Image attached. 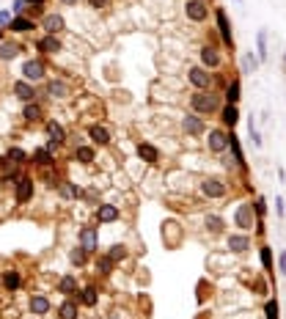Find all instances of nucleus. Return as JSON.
<instances>
[{
	"mask_svg": "<svg viewBox=\"0 0 286 319\" xmlns=\"http://www.w3.org/2000/svg\"><path fill=\"white\" fill-rule=\"evenodd\" d=\"M85 259H88V253H85V250L80 248V245L69 250V262L74 264V267H83V264H85Z\"/></svg>",
	"mask_w": 286,
	"mask_h": 319,
	"instance_id": "38",
	"label": "nucleus"
},
{
	"mask_svg": "<svg viewBox=\"0 0 286 319\" xmlns=\"http://www.w3.org/2000/svg\"><path fill=\"white\" fill-rule=\"evenodd\" d=\"M242 97V85H240V80H231V83L226 85V105H237Z\"/></svg>",
	"mask_w": 286,
	"mask_h": 319,
	"instance_id": "27",
	"label": "nucleus"
},
{
	"mask_svg": "<svg viewBox=\"0 0 286 319\" xmlns=\"http://www.w3.org/2000/svg\"><path fill=\"white\" fill-rule=\"evenodd\" d=\"M74 160H80L83 165L94 162V146H77L74 149Z\"/></svg>",
	"mask_w": 286,
	"mask_h": 319,
	"instance_id": "36",
	"label": "nucleus"
},
{
	"mask_svg": "<svg viewBox=\"0 0 286 319\" xmlns=\"http://www.w3.org/2000/svg\"><path fill=\"white\" fill-rule=\"evenodd\" d=\"M58 3H61V6H77L80 0H58Z\"/></svg>",
	"mask_w": 286,
	"mask_h": 319,
	"instance_id": "52",
	"label": "nucleus"
},
{
	"mask_svg": "<svg viewBox=\"0 0 286 319\" xmlns=\"http://www.w3.org/2000/svg\"><path fill=\"white\" fill-rule=\"evenodd\" d=\"M119 207L116 204H99L97 207V220L99 223H113V220H119Z\"/></svg>",
	"mask_w": 286,
	"mask_h": 319,
	"instance_id": "16",
	"label": "nucleus"
},
{
	"mask_svg": "<svg viewBox=\"0 0 286 319\" xmlns=\"http://www.w3.org/2000/svg\"><path fill=\"white\" fill-rule=\"evenodd\" d=\"M228 248L234 250V253H245V250L250 248V237L248 234H231L228 237Z\"/></svg>",
	"mask_w": 286,
	"mask_h": 319,
	"instance_id": "20",
	"label": "nucleus"
},
{
	"mask_svg": "<svg viewBox=\"0 0 286 319\" xmlns=\"http://www.w3.org/2000/svg\"><path fill=\"white\" fill-rule=\"evenodd\" d=\"M44 74H47V69H44L42 61H25L22 64V80H28L33 85H36L39 80H44Z\"/></svg>",
	"mask_w": 286,
	"mask_h": 319,
	"instance_id": "4",
	"label": "nucleus"
},
{
	"mask_svg": "<svg viewBox=\"0 0 286 319\" xmlns=\"http://www.w3.org/2000/svg\"><path fill=\"white\" fill-rule=\"evenodd\" d=\"M275 212H278V218H283V198L281 195H275Z\"/></svg>",
	"mask_w": 286,
	"mask_h": 319,
	"instance_id": "49",
	"label": "nucleus"
},
{
	"mask_svg": "<svg viewBox=\"0 0 286 319\" xmlns=\"http://www.w3.org/2000/svg\"><path fill=\"white\" fill-rule=\"evenodd\" d=\"M264 314H267V319H278V303H275V300H270V303H267V308H264Z\"/></svg>",
	"mask_w": 286,
	"mask_h": 319,
	"instance_id": "43",
	"label": "nucleus"
},
{
	"mask_svg": "<svg viewBox=\"0 0 286 319\" xmlns=\"http://www.w3.org/2000/svg\"><path fill=\"white\" fill-rule=\"evenodd\" d=\"M234 223L242 228V231H250V228L256 226L253 223V207H250V204H240L237 212H234Z\"/></svg>",
	"mask_w": 286,
	"mask_h": 319,
	"instance_id": "6",
	"label": "nucleus"
},
{
	"mask_svg": "<svg viewBox=\"0 0 286 319\" xmlns=\"http://www.w3.org/2000/svg\"><path fill=\"white\" fill-rule=\"evenodd\" d=\"M97 300H99V295H97V289H94V286H85V289H80V303H83V305H88V308H94V305H97Z\"/></svg>",
	"mask_w": 286,
	"mask_h": 319,
	"instance_id": "34",
	"label": "nucleus"
},
{
	"mask_svg": "<svg viewBox=\"0 0 286 319\" xmlns=\"http://www.w3.org/2000/svg\"><path fill=\"white\" fill-rule=\"evenodd\" d=\"M19 55V44L14 42H0V61H14Z\"/></svg>",
	"mask_w": 286,
	"mask_h": 319,
	"instance_id": "31",
	"label": "nucleus"
},
{
	"mask_svg": "<svg viewBox=\"0 0 286 319\" xmlns=\"http://www.w3.org/2000/svg\"><path fill=\"white\" fill-rule=\"evenodd\" d=\"M107 256H110L113 262H121V259L127 256V248H124V245H113L110 250H107Z\"/></svg>",
	"mask_w": 286,
	"mask_h": 319,
	"instance_id": "42",
	"label": "nucleus"
},
{
	"mask_svg": "<svg viewBox=\"0 0 286 319\" xmlns=\"http://www.w3.org/2000/svg\"><path fill=\"white\" fill-rule=\"evenodd\" d=\"M185 17L190 22H204L209 17V6L204 0H187L185 3Z\"/></svg>",
	"mask_w": 286,
	"mask_h": 319,
	"instance_id": "3",
	"label": "nucleus"
},
{
	"mask_svg": "<svg viewBox=\"0 0 286 319\" xmlns=\"http://www.w3.org/2000/svg\"><path fill=\"white\" fill-rule=\"evenodd\" d=\"M250 207L256 209L259 218H264V212H267V204H264V198H256V204H250Z\"/></svg>",
	"mask_w": 286,
	"mask_h": 319,
	"instance_id": "44",
	"label": "nucleus"
},
{
	"mask_svg": "<svg viewBox=\"0 0 286 319\" xmlns=\"http://www.w3.org/2000/svg\"><path fill=\"white\" fill-rule=\"evenodd\" d=\"M6 157H9V162H28V154L22 152V149H9V154H6Z\"/></svg>",
	"mask_w": 286,
	"mask_h": 319,
	"instance_id": "41",
	"label": "nucleus"
},
{
	"mask_svg": "<svg viewBox=\"0 0 286 319\" xmlns=\"http://www.w3.org/2000/svg\"><path fill=\"white\" fill-rule=\"evenodd\" d=\"M42 28H44V33H50V36H58V33L66 28V19L61 14H44Z\"/></svg>",
	"mask_w": 286,
	"mask_h": 319,
	"instance_id": "12",
	"label": "nucleus"
},
{
	"mask_svg": "<svg viewBox=\"0 0 286 319\" xmlns=\"http://www.w3.org/2000/svg\"><path fill=\"white\" fill-rule=\"evenodd\" d=\"M11 22V11H0V25H9Z\"/></svg>",
	"mask_w": 286,
	"mask_h": 319,
	"instance_id": "50",
	"label": "nucleus"
},
{
	"mask_svg": "<svg viewBox=\"0 0 286 319\" xmlns=\"http://www.w3.org/2000/svg\"><path fill=\"white\" fill-rule=\"evenodd\" d=\"M138 157H140L143 162H157V160H160V152H157L152 143H138Z\"/></svg>",
	"mask_w": 286,
	"mask_h": 319,
	"instance_id": "25",
	"label": "nucleus"
},
{
	"mask_svg": "<svg viewBox=\"0 0 286 319\" xmlns=\"http://www.w3.org/2000/svg\"><path fill=\"white\" fill-rule=\"evenodd\" d=\"M237 3H242V0H237Z\"/></svg>",
	"mask_w": 286,
	"mask_h": 319,
	"instance_id": "53",
	"label": "nucleus"
},
{
	"mask_svg": "<svg viewBox=\"0 0 286 319\" xmlns=\"http://www.w3.org/2000/svg\"><path fill=\"white\" fill-rule=\"evenodd\" d=\"M14 11H17V14H22V11H25V0H14Z\"/></svg>",
	"mask_w": 286,
	"mask_h": 319,
	"instance_id": "51",
	"label": "nucleus"
},
{
	"mask_svg": "<svg viewBox=\"0 0 286 319\" xmlns=\"http://www.w3.org/2000/svg\"><path fill=\"white\" fill-rule=\"evenodd\" d=\"M204 226H207V231H212V234H220L226 223H223V218H217V215H207V218H204Z\"/></svg>",
	"mask_w": 286,
	"mask_h": 319,
	"instance_id": "35",
	"label": "nucleus"
},
{
	"mask_svg": "<svg viewBox=\"0 0 286 319\" xmlns=\"http://www.w3.org/2000/svg\"><path fill=\"white\" fill-rule=\"evenodd\" d=\"M47 3V0H25V6H31V9L33 11H39V9H42V6Z\"/></svg>",
	"mask_w": 286,
	"mask_h": 319,
	"instance_id": "48",
	"label": "nucleus"
},
{
	"mask_svg": "<svg viewBox=\"0 0 286 319\" xmlns=\"http://www.w3.org/2000/svg\"><path fill=\"white\" fill-rule=\"evenodd\" d=\"M256 55L259 61H267V31H259V36H256Z\"/></svg>",
	"mask_w": 286,
	"mask_h": 319,
	"instance_id": "37",
	"label": "nucleus"
},
{
	"mask_svg": "<svg viewBox=\"0 0 286 319\" xmlns=\"http://www.w3.org/2000/svg\"><path fill=\"white\" fill-rule=\"evenodd\" d=\"M31 160L36 162V165H42V168H50V165H52V152H50L47 146H44V149H36Z\"/></svg>",
	"mask_w": 286,
	"mask_h": 319,
	"instance_id": "30",
	"label": "nucleus"
},
{
	"mask_svg": "<svg viewBox=\"0 0 286 319\" xmlns=\"http://www.w3.org/2000/svg\"><path fill=\"white\" fill-rule=\"evenodd\" d=\"M207 146H209V152H212V154L226 152V149H228V132H223V130H209Z\"/></svg>",
	"mask_w": 286,
	"mask_h": 319,
	"instance_id": "7",
	"label": "nucleus"
},
{
	"mask_svg": "<svg viewBox=\"0 0 286 319\" xmlns=\"http://www.w3.org/2000/svg\"><path fill=\"white\" fill-rule=\"evenodd\" d=\"M77 314H80L77 300H66V303H61V308H58V319H77Z\"/></svg>",
	"mask_w": 286,
	"mask_h": 319,
	"instance_id": "26",
	"label": "nucleus"
},
{
	"mask_svg": "<svg viewBox=\"0 0 286 319\" xmlns=\"http://www.w3.org/2000/svg\"><path fill=\"white\" fill-rule=\"evenodd\" d=\"M215 19H217V31H220V39L226 47H234V36H231V25H228V17L223 9L215 11Z\"/></svg>",
	"mask_w": 286,
	"mask_h": 319,
	"instance_id": "11",
	"label": "nucleus"
},
{
	"mask_svg": "<svg viewBox=\"0 0 286 319\" xmlns=\"http://www.w3.org/2000/svg\"><path fill=\"white\" fill-rule=\"evenodd\" d=\"M259 55H253V52H245L242 55V74H253L256 69H259Z\"/></svg>",
	"mask_w": 286,
	"mask_h": 319,
	"instance_id": "33",
	"label": "nucleus"
},
{
	"mask_svg": "<svg viewBox=\"0 0 286 319\" xmlns=\"http://www.w3.org/2000/svg\"><path fill=\"white\" fill-rule=\"evenodd\" d=\"M47 311H50V300H47L44 295H33V297H31V314L44 316Z\"/></svg>",
	"mask_w": 286,
	"mask_h": 319,
	"instance_id": "23",
	"label": "nucleus"
},
{
	"mask_svg": "<svg viewBox=\"0 0 286 319\" xmlns=\"http://www.w3.org/2000/svg\"><path fill=\"white\" fill-rule=\"evenodd\" d=\"M228 149L234 152V165L245 168V154H242V149H240V140H237V135H234V132L228 135Z\"/></svg>",
	"mask_w": 286,
	"mask_h": 319,
	"instance_id": "29",
	"label": "nucleus"
},
{
	"mask_svg": "<svg viewBox=\"0 0 286 319\" xmlns=\"http://www.w3.org/2000/svg\"><path fill=\"white\" fill-rule=\"evenodd\" d=\"M0 39H3V33H0Z\"/></svg>",
	"mask_w": 286,
	"mask_h": 319,
	"instance_id": "54",
	"label": "nucleus"
},
{
	"mask_svg": "<svg viewBox=\"0 0 286 319\" xmlns=\"http://www.w3.org/2000/svg\"><path fill=\"white\" fill-rule=\"evenodd\" d=\"M14 97L22 99V102H33L36 88H33V83H28V80H17V83H14Z\"/></svg>",
	"mask_w": 286,
	"mask_h": 319,
	"instance_id": "18",
	"label": "nucleus"
},
{
	"mask_svg": "<svg viewBox=\"0 0 286 319\" xmlns=\"http://www.w3.org/2000/svg\"><path fill=\"white\" fill-rule=\"evenodd\" d=\"M190 107H193L195 116H212L217 107H220V99L212 91H195L190 97Z\"/></svg>",
	"mask_w": 286,
	"mask_h": 319,
	"instance_id": "1",
	"label": "nucleus"
},
{
	"mask_svg": "<svg viewBox=\"0 0 286 319\" xmlns=\"http://www.w3.org/2000/svg\"><path fill=\"white\" fill-rule=\"evenodd\" d=\"M42 116H44V110H42V105H39V102H25L22 119L28 121V124H36V121H42Z\"/></svg>",
	"mask_w": 286,
	"mask_h": 319,
	"instance_id": "19",
	"label": "nucleus"
},
{
	"mask_svg": "<svg viewBox=\"0 0 286 319\" xmlns=\"http://www.w3.org/2000/svg\"><path fill=\"white\" fill-rule=\"evenodd\" d=\"M250 140H253V146H262V135H259V130L253 127V121H250Z\"/></svg>",
	"mask_w": 286,
	"mask_h": 319,
	"instance_id": "46",
	"label": "nucleus"
},
{
	"mask_svg": "<svg viewBox=\"0 0 286 319\" xmlns=\"http://www.w3.org/2000/svg\"><path fill=\"white\" fill-rule=\"evenodd\" d=\"M259 256H262V267L264 270H272V250H270V245L259 248Z\"/></svg>",
	"mask_w": 286,
	"mask_h": 319,
	"instance_id": "40",
	"label": "nucleus"
},
{
	"mask_svg": "<svg viewBox=\"0 0 286 319\" xmlns=\"http://www.w3.org/2000/svg\"><path fill=\"white\" fill-rule=\"evenodd\" d=\"M47 94H50V99H66L72 94L69 83H64V80H50L47 83Z\"/></svg>",
	"mask_w": 286,
	"mask_h": 319,
	"instance_id": "15",
	"label": "nucleus"
},
{
	"mask_svg": "<svg viewBox=\"0 0 286 319\" xmlns=\"http://www.w3.org/2000/svg\"><path fill=\"white\" fill-rule=\"evenodd\" d=\"M58 292H61V295H66V297H72L74 292H80L77 278H74V275H64V278L58 281Z\"/></svg>",
	"mask_w": 286,
	"mask_h": 319,
	"instance_id": "24",
	"label": "nucleus"
},
{
	"mask_svg": "<svg viewBox=\"0 0 286 319\" xmlns=\"http://www.w3.org/2000/svg\"><path fill=\"white\" fill-rule=\"evenodd\" d=\"M113 259H110V256H99V259H97V273H102V275H110L113 273Z\"/></svg>",
	"mask_w": 286,
	"mask_h": 319,
	"instance_id": "39",
	"label": "nucleus"
},
{
	"mask_svg": "<svg viewBox=\"0 0 286 319\" xmlns=\"http://www.w3.org/2000/svg\"><path fill=\"white\" fill-rule=\"evenodd\" d=\"M36 47H39L42 52H47V55H55V52H61V47H64V44H61L58 36H50V33H44V36L36 42Z\"/></svg>",
	"mask_w": 286,
	"mask_h": 319,
	"instance_id": "14",
	"label": "nucleus"
},
{
	"mask_svg": "<svg viewBox=\"0 0 286 319\" xmlns=\"http://www.w3.org/2000/svg\"><path fill=\"white\" fill-rule=\"evenodd\" d=\"M182 130H185L187 138H198V135L207 132V124H204L201 116H195V113H190V116L182 119Z\"/></svg>",
	"mask_w": 286,
	"mask_h": 319,
	"instance_id": "5",
	"label": "nucleus"
},
{
	"mask_svg": "<svg viewBox=\"0 0 286 319\" xmlns=\"http://www.w3.org/2000/svg\"><path fill=\"white\" fill-rule=\"evenodd\" d=\"M88 138H91L94 146H107L113 140V135H110V130H107L105 124H91V127H88Z\"/></svg>",
	"mask_w": 286,
	"mask_h": 319,
	"instance_id": "8",
	"label": "nucleus"
},
{
	"mask_svg": "<svg viewBox=\"0 0 286 319\" xmlns=\"http://www.w3.org/2000/svg\"><path fill=\"white\" fill-rule=\"evenodd\" d=\"M187 80H190V85H193L195 91H209V85H212V74L204 69V66H190Z\"/></svg>",
	"mask_w": 286,
	"mask_h": 319,
	"instance_id": "2",
	"label": "nucleus"
},
{
	"mask_svg": "<svg viewBox=\"0 0 286 319\" xmlns=\"http://www.w3.org/2000/svg\"><path fill=\"white\" fill-rule=\"evenodd\" d=\"M9 28L14 31V33H28V31H33L36 25H33V19L31 17H11V22H9Z\"/></svg>",
	"mask_w": 286,
	"mask_h": 319,
	"instance_id": "21",
	"label": "nucleus"
},
{
	"mask_svg": "<svg viewBox=\"0 0 286 319\" xmlns=\"http://www.w3.org/2000/svg\"><path fill=\"white\" fill-rule=\"evenodd\" d=\"M223 124H226V127H231V130H234V127H237V121H240V110H237V105H226V107H223Z\"/></svg>",
	"mask_w": 286,
	"mask_h": 319,
	"instance_id": "28",
	"label": "nucleus"
},
{
	"mask_svg": "<svg viewBox=\"0 0 286 319\" xmlns=\"http://www.w3.org/2000/svg\"><path fill=\"white\" fill-rule=\"evenodd\" d=\"M80 248H83L85 253H94V250L99 248L97 228H94V226H83V228H80Z\"/></svg>",
	"mask_w": 286,
	"mask_h": 319,
	"instance_id": "10",
	"label": "nucleus"
},
{
	"mask_svg": "<svg viewBox=\"0 0 286 319\" xmlns=\"http://www.w3.org/2000/svg\"><path fill=\"white\" fill-rule=\"evenodd\" d=\"M278 273L286 275V248L281 250V256H278Z\"/></svg>",
	"mask_w": 286,
	"mask_h": 319,
	"instance_id": "45",
	"label": "nucleus"
},
{
	"mask_svg": "<svg viewBox=\"0 0 286 319\" xmlns=\"http://www.w3.org/2000/svg\"><path fill=\"white\" fill-rule=\"evenodd\" d=\"M201 193L207 195V198H223V195L228 193V187L223 185L220 179H204L201 182Z\"/></svg>",
	"mask_w": 286,
	"mask_h": 319,
	"instance_id": "9",
	"label": "nucleus"
},
{
	"mask_svg": "<svg viewBox=\"0 0 286 319\" xmlns=\"http://www.w3.org/2000/svg\"><path fill=\"white\" fill-rule=\"evenodd\" d=\"M44 127H47V135H50V140H55V143H64V140H66V130L58 124L55 119H50Z\"/></svg>",
	"mask_w": 286,
	"mask_h": 319,
	"instance_id": "22",
	"label": "nucleus"
},
{
	"mask_svg": "<svg viewBox=\"0 0 286 319\" xmlns=\"http://www.w3.org/2000/svg\"><path fill=\"white\" fill-rule=\"evenodd\" d=\"M198 55H201V64H204V69H207V66H209V69H215V66H220V52H217L215 50V47H201V50H198Z\"/></svg>",
	"mask_w": 286,
	"mask_h": 319,
	"instance_id": "17",
	"label": "nucleus"
},
{
	"mask_svg": "<svg viewBox=\"0 0 286 319\" xmlns=\"http://www.w3.org/2000/svg\"><path fill=\"white\" fill-rule=\"evenodd\" d=\"M33 198V179L31 176H19L17 179V204H25Z\"/></svg>",
	"mask_w": 286,
	"mask_h": 319,
	"instance_id": "13",
	"label": "nucleus"
},
{
	"mask_svg": "<svg viewBox=\"0 0 286 319\" xmlns=\"http://www.w3.org/2000/svg\"><path fill=\"white\" fill-rule=\"evenodd\" d=\"M283 61H286V55H283Z\"/></svg>",
	"mask_w": 286,
	"mask_h": 319,
	"instance_id": "55",
	"label": "nucleus"
},
{
	"mask_svg": "<svg viewBox=\"0 0 286 319\" xmlns=\"http://www.w3.org/2000/svg\"><path fill=\"white\" fill-rule=\"evenodd\" d=\"M19 283H22V278H19L17 270H6V275H3V286L9 289V292H17V289H19Z\"/></svg>",
	"mask_w": 286,
	"mask_h": 319,
	"instance_id": "32",
	"label": "nucleus"
},
{
	"mask_svg": "<svg viewBox=\"0 0 286 319\" xmlns=\"http://www.w3.org/2000/svg\"><path fill=\"white\" fill-rule=\"evenodd\" d=\"M91 9H105V6H110V0H85Z\"/></svg>",
	"mask_w": 286,
	"mask_h": 319,
	"instance_id": "47",
	"label": "nucleus"
}]
</instances>
